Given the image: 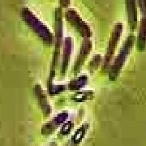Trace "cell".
Here are the masks:
<instances>
[{"mask_svg":"<svg viewBox=\"0 0 146 146\" xmlns=\"http://www.w3.org/2000/svg\"><path fill=\"white\" fill-rule=\"evenodd\" d=\"M66 17L68 23L78 32L84 38H89L92 36V31L89 26L82 20L76 11L70 9L66 13Z\"/></svg>","mask_w":146,"mask_h":146,"instance_id":"3957f363","label":"cell"},{"mask_svg":"<svg viewBox=\"0 0 146 146\" xmlns=\"http://www.w3.org/2000/svg\"><path fill=\"white\" fill-rule=\"evenodd\" d=\"M135 40H136V37H135L134 35H130V36H128L126 38L124 43L123 44V46L121 47L118 55L116 56L115 60L113 61V63H112L110 68V80L114 81L119 77V76L120 72H121L122 69H123L124 64H125L127 58L130 55L131 51V50L133 48Z\"/></svg>","mask_w":146,"mask_h":146,"instance_id":"6da1fadb","label":"cell"},{"mask_svg":"<svg viewBox=\"0 0 146 146\" xmlns=\"http://www.w3.org/2000/svg\"><path fill=\"white\" fill-rule=\"evenodd\" d=\"M60 3L63 7H68L70 3V0H60Z\"/></svg>","mask_w":146,"mask_h":146,"instance_id":"ac0fdd59","label":"cell"},{"mask_svg":"<svg viewBox=\"0 0 146 146\" xmlns=\"http://www.w3.org/2000/svg\"><path fill=\"white\" fill-rule=\"evenodd\" d=\"M140 7L141 14L143 16H146V0H136Z\"/></svg>","mask_w":146,"mask_h":146,"instance_id":"e0dca14e","label":"cell"},{"mask_svg":"<svg viewBox=\"0 0 146 146\" xmlns=\"http://www.w3.org/2000/svg\"><path fill=\"white\" fill-rule=\"evenodd\" d=\"M23 15L29 25L31 27V29L36 35L42 39V42L47 45H50L54 42V37L51 32L33 13H32L29 10L25 9Z\"/></svg>","mask_w":146,"mask_h":146,"instance_id":"7a4b0ae2","label":"cell"},{"mask_svg":"<svg viewBox=\"0 0 146 146\" xmlns=\"http://www.w3.org/2000/svg\"><path fill=\"white\" fill-rule=\"evenodd\" d=\"M35 94H36L37 98H38L40 106L43 109L44 113H47V115H49L50 114V106L48 104L45 92L43 91V89H42V87L40 85H36L35 87Z\"/></svg>","mask_w":146,"mask_h":146,"instance_id":"8fae6325","label":"cell"},{"mask_svg":"<svg viewBox=\"0 0 146 146\" xmlns=\"http://www.w3.org/2000/svg\"><path fill=\"white\" fill-rule=\"evenodd\" d=\"M94 97V92L92 91H85V92H77L72 96V99L77 102H84L86 100H89L93 98Z\"/></svg>","mask_w":146,"mask_h":146,"instance_id":"4fadbf2b","label":"cell"},{"mask_svg":"<svg viewBox=\"0 0 146 146\" xmlns=\"http://www.w3.org/2000/svg\"><path fill=\"white\" fill-rule=\"evenodd\" d=\"M123 33V24L117 23L115 24L113 31L111 33V36L110 38L109 44L106 50V58H105V68H108L109 64L112 61L113 56L115 54L116 46H118V43L119 42L120 37Z\"/></svg>","mask_w":146,"mask_h":146,"instance_id":"277c9868","label":"cell"},{"mask_svg":"<svg viewBox=\"0 0 146 146\" xmlns=\"http://www.w3.org/2000/svg\"><path fill=\"white\" fill-rule=\"evenodd\" d=\"M92 49V43L89 40H86L83 42L82 46H81V49H80V52L79 54L78 58L76 60V63L75 65V70L76 71H79L80 68L82 67L84 62L85 60V58L89 55V52L91 51Z\"/></svg>","mask_w":146,"mask_h":146,"instance_id":"ba28073f","label":"cell"},{"mask_svg":"<svg viewBox=\"0 0 146 146\" xmlns=\"http://www.w3.org/2000/svg\"><path fill=\"white\" fill-rule=\"evenodd\" d=\"M102 61V56L101 55H95L94 58H93V60L91 61V63H90V68H91V70H96L97 68H98V66H99V63L100 62Z\"/></svg>","mask_w":146,"mask_h":146,"instance_id":"9a60e30c","label":"cell"},{"mask_svg":"<svg viewBox=\"0 0 146 146\" xmlns=\"http://www.w3.org/2000/svg\"><path fill=\"white\" fill-rule=\"evenodd\" d=\"M66 88L63 87V85H56V87H50V94H60L61 92H63V90H65Z\"/></svg>","mask_w":146,"mask_h":146,"instance_id":"2e32d148","label":"cell"},{"mask_svg":"<svg viewBox=\"0 0 146 146\" xmlns=\"http://www.w3.org/2000/svg\"><path fill=\"white\" fill-rule=\"evenodd\" d=\"M89 126L88 123H84L76 131V132L74 133V135L72 137V141H71L73 145H79L82 142L83 139L87 133V131L89 129Z\"/></svg>","mask_w":146,"mask_h":146,"instance_id":"30bf717a","label":"cell"},{"mask_svg":"<svg viewBox=\"0 0 146 146\" xmlns=\"http://www.w3.org/2000/svg\"><path fill=\"white\" fill-rule=\"evenodd\" d=\"M88 82V77L87 76H80L77 79L72 80L71 83L69 84L68 88L71 90H79V89H82L84 86Z\"/></svg>","mask_w":146,"mask_h":146,"instance_id":"7c38bea8","label":"cell"},{"mask_svg":"<svg viewBox=\"0 0 146 146\" xmlns=\"http://www.w3.org/2000/svg\"><path fill=\"white\" fill-rule=\"evenodd\" d=\"M73 123L71 121L68 122H64L62 125V127L60 129V135L63 136H68V134H70V132L73 129Z\"/></svg>","mask_w":146,"mask_h":146,"instance_id":"5bb4252c","label":"cell"},{"mask_svg":"<svg viewBox=\"0 0 146 146\" xmlns=\"http://www.w3.org/2000/svg\"><path fill=\"white\" fill-rule=\"evenodd\" d=\"M73 42L71 37H66L64 40V46H63V58L62 64V73L65 74L66 70L68 68L70 55L72 50Z\"/></svg>","mask_w":146,"mask_h":146,"instance_id":"9c48e42d","label":"cell"},{"mask_svg":"<svg viewBox=\"0 0 146 146\" xmlns=\"http://www.w3.org/2000/svg\"><path fill=\"white\" fill-rule=\"evenodd\" d=\"M136 47L139 51H145L146 50V16H143L141 20Z\"/></svg>","mask_w":146,"mask_h":146,"instance_id":"52a82bcc","label":"cell"},{"mask_svg":"<svg viewBox=\"0 0 146 146\" xmlns=\"http://www.w3.org/2000/svg\"><path fill=\"white\" fill-rule=\"evenodd\" d=\"M68 112H62L57 116H55L51 121H50L49 123H47L46 124L42 127V133L49 135L53 133L54 131L57 129L58 127L61 124H63L64 122H66V120L68 119Z\"/></svg>","mask_w":146,"mask_h":146,"instance_id":"5b68a950","label":"cell"},{"mask_svg":"<svg viewBox=\"0 0 146 146\" xmlns=\"http://www.w3.org/2000/svg\"><path fill=\"white\" fill-rule=\"evenodd\" d=\"M127 21L130 29L134 31L137 25V9L136 0H125Z\"/></svg>","mask_w":146,"mask_h":146,"instance_id":"8992f818","label":"cell"}]
</instances>
